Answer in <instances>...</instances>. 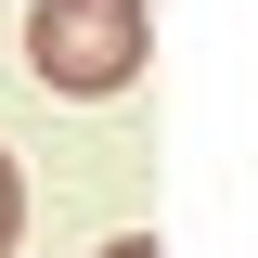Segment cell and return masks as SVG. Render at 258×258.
Here are the masks:
<instances>
[{
    "label": "cell",
    "instance_id": "obj_1",
    "mask_svg": "<svg viewBox=\"0 0 258 258\" xmlns=\"http://www.w3.org/2000/svg\"><path fill=\"white\" fill-rule=\"evenodd\" d=\"M26 64H39V91H129L142 78V0H39L26 13Z\"/></svg>",
    "mask_w": 258,
    "mask_h": 258
},
{
    "label": "cell",
    "instance_id": "obj_2",
    "mask_svg": "<svg viewBox=\"0 0 258 258\" xmlns=\"http://www.w3.org/2000/svg\"><path fill=\"white\" fill-rule=\"evenodd\" d=\"M13 232H26V181H13V155H0V258H13Z\"/></svg>",
    "mask_w": 258,
    "mask_h": 258
},
{
    "label": "cell",
    "instance_id": "obj_3",
    "mask_svg": "<svg viewBox=\"0 0 258 258\" xmlns=\"http://www.w3.org/2000/svg\"><path fill=\"white\" fill-rule=\"evenodd\" d=\"M103 258H155V232H116V245H103Z\"/></svg>",
    "mask_w": 258,
    "mask_h": 258
}]
</instances>
